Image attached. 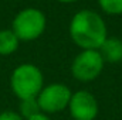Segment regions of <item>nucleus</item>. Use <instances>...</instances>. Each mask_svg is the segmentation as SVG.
<instances>
[{
	"label": "nucleus",
	"instance_id": "nucleus-12",
	"mask_svg": "<svg viewBox=\"0 0 122 120\" xmlns=\"http://www.w3.org/2000/svg\"><path fill=\"white\" fill-rule=\"evenodd\" d=\"M26 120H51V117L48 115L40 112V113H37V115H34V116H31V117H29V119H26Z\"/></svg>",
	"mask_w": 122,
	"mask_h": 120
},
{
	"label": "nucleus",
	"instance_id": "nucleus-10",
	"mask_svg": "<svg viewBox=\"0 0 122 120\" xmlns=\"http://www.w3.org/2000/svg\"><path fill=\"white\" fill-rule=\"evenodd\" d=\"M98 6L109 16L122 14V0H98Z\"/></svg>",
	"mask_w": 122,
	"mask_h": 120
},
{
	"label": "nucleus",
	"instance_id": "nucleus-5",
	"mask_svg": "<svg viewBox=\"0 0 122 120\" xmlns=\"http://www.w3.org/2000/svg\"><path fill=\"white\" fill-rule=\"evenodd\" d=\"M72 92L64 83H50L44 86L37 96L38 107L46 115H54L68 109Z\"/></svg>",
	"mask_w": 122,
	"mask_h": 120
},
{
	"label": "nucleus",
	"instance_id": "nucleus-2",
	"mask_svg": "<svg viewBox=\"0 0 122 120\" xmlns=\"http://www.w3.org/2000/svg\"><path fill=\"white\" fill-rule=\"evenodd\" d=\"M10 88L20 100L37 97L44 88L41 69L33 64H21L16 66L10 76Z\"/></svg>",
	"mask_w": 122,
	"mask_h": 120
},
{
	"label": "nucleus",
	"instance_id": "nucleus-11",
	"mask_svg": "<svg viewBox=\"0 0 122 120\" xmlns=\"http://www.w3.org/2000/svg\"><path fill=\"white\" fill-rule=\"evenodd\" d=\"M0 120H24L19 112H13V110H4L0 113Z\"/></svg>",
	"mask_w": 122,
	"mask_h": 120
},
{
	"label": "nucleus",
	"instance_id": "nucleus-13",
	"mask_svg": "<svg viewBox=\"0 0 122 120\" xmlns=\"http://www.w3.org/2000/svg\"><path fill=\"white\" fill-rule=\"evenodd\" d=\"M57 1H60V3H75L78 0H57Z\"/></svg>",
	"mask_w": 122,
	"mask_h": 120
},
{
	"label": "nucleus",
	"instance_id": "nucleus-4",
	"mask_svg": "<svg viewBox=\"0 0 122 120\" xmlns=\"http://www.w3.org/2000/svg\"><path fill=\"white\" fill-rule=\"evenodd\" d=\"M104 65L105 62L98 50H82L71 64V74L80 82H92L101 75Z\"/></svg>",
	"mask_w": 122,
	"mask_h": 120
},
{
	"label": "nucleus",
	"instance_id": "nucleus-9",
	"mask_svg": "<svg viewBox=\"0 0 122 120\" xmlns=\"http://www.w3.org/2000/svg\"><path fill=\"white\" fill-rule=\"evenodd\" d=\"M40 107H38V103H37V97L34 99H24V100H20V106H19V115L23 117V119H29L31 116L40 113Z\"/></svg>",
	"mask_w": 122,
	"mask_h": 120
},
{
	"label": "nucleus",
	"instance_id": "nucleus-8",
	"mask_svg": "<svg viewBox=\"0 0 122 120\" xmlns=\"http://www.w3.org/2000/svg\"><path fill=\"white\" fill-rule=\"evenodd\" d=\"M20 40L11 30H0V55H11L19 48Z\"/></svg>",
	"mask_w": 122,
	"mask_h": 120
},
{
	"label": "nucleus",
	"instance_id": "nucleus-1",
	"mask_svg": "<svg viewBox=\"0 0 122 120\" xmlns=\"http://www.w3.org/2000/svg\"><path fill=\"white\" fill-rule=\"evenodd\" d=\"M72 42L81 50H99L108 38V30L104 18L94 10L77 11L68 27Z\"/></svg>",
	"mask_w": 122,
	"mask_h": 120
},
{
	"label": "nucleus",
	"instance_id": "nucleus-7",
	"mask_svg": "<svg viewBox=\"0 0 122 120\" xmlns=\"http://www.w3.org/2000/svg\"><path fill=\"white\" fill-rule=\"evenodd\" d=\"M98 51L104 62L118 64L122 61V40L118 37H108Z\"/></svg>",
	"mask_w": 122,
	"mask_h": 120
},
{
	"label": "nucleus",
	"instance_id": "nucleus-6",
	"mask_svg": "<svg viewBox=\"0 0 122 120\" xmlns=\"http://www.w3.org/2000/svg\"><path fill=\"white\" fill-rule=\"evenodd\" d=\"M68 110L74 120H95L99 112V105L91 92L78 90L71 95Z\"/></svg>",
	"mask_w": 122,
	"mask_h": 120
},
{
	"label": "nucleus",
	"instance_id": "nucleus-3",
	"mask_svg": "<svg viewBox=\"0 0 122 120\" xmlns=\"http://www.w3.org/2000/svg\"><path fill=\"white\" fill-rule=\"evenodd\" d=\"M47 27L46 14L34 7H27L19 11L13 20L11 31L20 41H34L43 35Z\"/></svg>",
	"mask_w": 122,
	"mask_h": 120
}]
</instances>
